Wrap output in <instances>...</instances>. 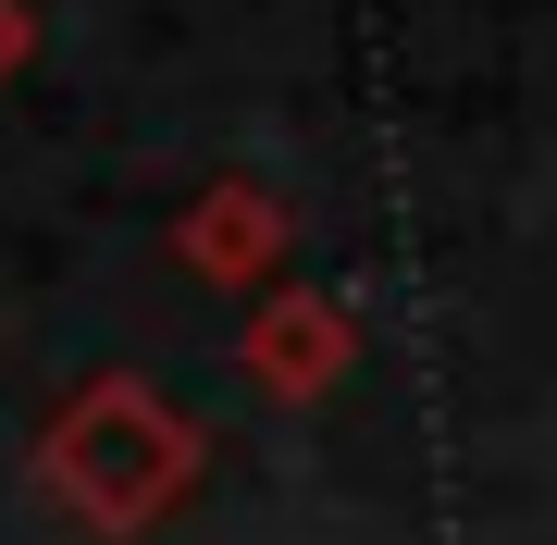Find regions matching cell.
<instances>
[{
    "label": "cell",
    "mask_w": 557,
    "mask_h": 545,
    "mask_svg": "<svg viewBox=\"0 0 557 545\" xmlns=\"http://www.w3.org/2000/svg\"><path fill=\"white\" fill-rule=\"evenodd\" d=\"M174 261L199 273V285H273V261H285V199L248 186V174L199 186V199L174 211Z\"/></svg>",
    "instance_id": "3"
},
{
    "label": "cell",
    "mask_w": 557,
    "mask_h": 545,
    "mask_svg": "<svg viewBox=\"0 0 557 545\" xmlns=\"http://www.w3.org/2000/svg\"><path fill=\"white\" fill-rule=\"evenodd\" d=\"M25 62H38V13H25V0H0V87H13Z\"/></svg>",
    "instance_id": "4"
},
{
    "label": "cell",
    "mask_w": 557,
    "mask_h": 545,
    "mask_svg": "<svg viewBox=\"0 0 557 545\" xmlns=\"http://www.w3.org/2000/svg\"><path fill=\"white\" fill-rule=\"evenodd\" d=\"M236 360H248L260 397H322V384L359 360V323H347L335 298H310V285H273V298H260V323L236 335Z\"/></svg>",
    "instance_id": "2"
},
{
    "label": "cell",
    "mask_w": 557,
    "mask_h": 545,
    "mask_svg": "<svg viewBox=\"0 0 557 545\" xmlns=\"http://www.w3.org/2000/svg\"><path fill=\"white\" fill-rule=\"evenodd\" d=\"M38 484L75 508L87 533H149L161 508L199 484V422H186L161 384L100 372L62 397V422L38 434Z\"/></svg>",
    "instance_id": "1"
}]
</instances>
